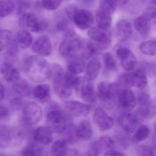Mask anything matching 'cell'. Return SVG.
Here are the masks:
<instances>
[{"label":"cell","mask_w":156,"mask_h":156,"mask_svg":"<svg viewBox=\"0 0 156 156\" xmlns=\"http://www.w3.org/2000/svg\"><path fill=\"white\" fill-rule=\"evenodd\" d=\"M24 67L27 77L35 82L45 81L51 77V67L41 56H28L24 62Z\"/></svg>","instance_id":"cell-1"},{"label":"cell","mask_w":156,"mask_h":156,"mask_svg":"<svg viewBox=\"0 0 156 156\" xmlns=\"http://www.w3.org/2000/svg\"><path fill=\"white\" fill-rule=\"evenodd\" d=\"M51 76L53 80L54 90L57 95L61 98H68L72 93L71 86L67 78V73L59 65L55 64L51 67Z\"/></svg>","instance_id":"cell-2"},{"label":"cell","mask_w":156,"mask_h":156,"mask_svg":"<svg viewBox=\"0 0 156 156\" xmlns=\"http://www.w3.org/2000/svg\"><path fill=\"white\" fill-rule=\"evenodd\" d=\"M71 86L78 95L85 101L89 103L96 102L98 94L95 92L91 81L85 77L76 76L72 80Z\"/></svg>","instance_id":"cell-3"},{"label":"cell","mask_w":156,"mask_h":156,"mask_svg":"<svg viewBox=\"0 0 156 156\" xmlns=\"http://www.w3.org/2000/svg\"><path fill=\"white\" fill-rule=\"evenodd\" d=\"M46 124L52 133H62L67 127L66 116L59 109L53 108L47 114Z\"/></svg>","instance_id":"cell-4"},{"label":"cell","mask_w":156,"mask_h":156,"mask_svg":"<svg viewBox=\"0 0 156 156\" xmlns=\"http://www.w3.org/2000/svg\"><path fill=\"white\" fill-rule=\"evenodd\" d=\"M82 40L76 33L65 35L60 42L59 47L60 54L64 57H69L79 52L82 44Z\"/></svg>","instance_id":"cell-5"},{"label":"cell","mask_w":156,"mask_h":156,"mask_svg":"<svg viewBox=\"0 0 156 156\" xmlns=\"http://www.w3.org/2000/svg\"><path fill=\"white\" fill-rule=\"evenodd\" d=\"M42 110L38 105L33 102L27 103L23 110V119L28 126L36 124L42 118Z\"/></svg>","instance_id":"cell-6"},{"label":"cell","mask_w":156,"mask_h":156,"mask_svg":"<svg viewBox=\"0 0 156 156\" xmlns=\"http://www.w3.org/2000/svg\"><path fill=\"white\" fill-rule=\"evenodd\" d=\"M22 25L29 28L33 32H39L45 30L48 23L45 19H40L31 13L23 14L21 19Z\"/></svg>","instance_id":"cell-7"},{"label":"cell","mask_w":156,"mask_h":156,"mask_svg":"<svg viewBox=\"0 0 156 156\" xmlns=\"http://www.w3.org/2000/svg\"><path fill=\"white\" fill-rule=\"evenodd\" d=\"M88 36L102 50L107 48L111 43V38L107 31L103 30L98 27L91 28L88 33Z\"/></svg>","instance_id":"cell-8"},{"label":"cell","mask_w":156,"mask_h":156,"mask_svg":"<svg viewBox=\"0 0 156 156\" xmlns=\"http://www.w3.org/2000/svg\"><path fill=\"white\" fill-rule=\"evenodd\" d=\"M116 56L121 60L123 69L126 71H132L136 66L137 61L132 52L126 48L120 47L116 50Z\"/></svg>","instance_id":"cell-9"},{"label":"cell","mask_w":156,"mask_h":156,"mask_svg":"<svg viewBox=\"0 0 156 156\" xmlns=\"http://www.w3.org/2000/svg\"><path fill=\"white\" fill-rule=\"evenodd\" d=\"M72 22L81 30H86L91 27L94 22L93 15L86 9H79L76 11Z\"/></svg>","instance_id":"cell-10"},{"label":"cell","mask_w":156,"mask_h":156,"mask_svg":"<svg viewBox=\"0 0 156 156\" xmlns=\"http://www.w3.org/2000/svg\"><path fill=\"white\" fill-rule=\"evenodd\" d=\"M93 121L100 130L106 131L113 126L114 122L111 116L109 115L103 108L99 107L94 111Z\"/></svg>","instance_id":"cell-11"},{"label":"cell","mask_w":156,"mask_h":156,"mask_svg":"<svg viewBox=\"0 0 156 156\" xmlns=\"http://www.w3.org/2000/svg\"><path fill=\"white\" fill-rule=\"evenodd\" d=\"M118 123L123 130L128 133H132L137 130L140 119L137 115L129 112L122 114L118 118Z\"/></svg>","instance_id":"cell-12"},{"label":"cell","mask_w":156,"mask_h":156,"mask_svg":"<svg viewBox=\"0 0 156 156\" xmlns=\"http://www.w3.org/2000/svg\"><path fill=\"white\" fill-rule=\"evenodd\" d=\"M32 50L38 55L48 56L52 51L51 41L48 37L42 35L38 37L32 44Z\"/></svg>","instance_id":"cell-13"},{"label":"cell","mask_w":156,"mask_h":156,"mask_svg":"<svg viewBox=\"0 0 156 156\" xmlns=\"http://www.w3.org/2000/svg\"><path fill=\"white\" fill-rule=\"evenodd\" d=\"M118 90L117 83H110L106 82L100 83L98 86V96L101 100L108 102L113 99Z\"/></svg>","instance_id":"cell-14"},{"label":"cell","mask_w":156,"mask_h":156,"mask_svg":"<svg viewBox=\"0 0 156 156\" xmlns=\"http://www.w3.org/2000/svg\"><path fill=\"white\" fill-rule=\"evenodd\" d=\"M64 105L68 112L77 117L87 116L90 112L89 105L78 101H67Z\"/></svg>","instance_id":"cell-15"},{"label":"cell","mask_w":156,"mask_h":156,"mask_svg":"<svg viewBox=\"0 0 156 156\" xmlns=\"http://www.w3.org/2000/svg\"><path fill=\"white\" fill-rule=\"evenodd\" d=\"M118 102L124 110L132 111L136 106V100L134 93L132 90L124 89L120 93Z\"/></svg>","instance_id":"cell-16"},{"label":"cell","mask_w":156,"mask_h":156,"mask_svg":"<svg viewBox=\"0 0 156 156\" xmlns=\"http://www.w3.org/2000/svg\"><path fill=\"white\" fill-rule=\"evenodd\" d=\"M2 76L6 81L15 83L20 79V73L18 69L9 61H4L1 67Z\"/></svg>","instance_id":"cell-17"},{"label":"cell","mask_w":156,"mask_h":156,"mask_svg":"<svg viewBox=\"0 0 156 156\" xmlns=\"http://www.w3.org/2000/svg\"><path fill=\"white\" fill-rule=\"evenodd\" d=\"M115 32L117 39L121 42H125L132 36V28L128 21L122 20L116 23Z\"/></svg>","instance_id":"cell-18"},{"label":"cell","mask_w":156,"mask_h":156,"mask_svg":"<svg viewBox=\"0 0 156 156\" xmlns=\"http://www.w3.org/2000/svg\"><path fill=\"white\" fill-rule=\"evenodd\" d=\"M102 50L91 40H82L80 49V55L83 59H88L100 54Z\"/></svg>","instance_id":"cell-19"},{"label":"cell","mask_w":156,"mask_h":156,"mask_svg":"<svg viewBox=\"0 0 156 156\" xmlns=\"http://www.w3.org/2000/svg\"><path fill=\"white\" fill-rule=\"evenodd\" d=\"M86 65L84 59L79 55H73L68 57L67 69L73 75L81 74L84 71Z\"/></svg>","instance_id":"cell-20"},{"label":"cell","mask_w":156,"mask_h":156,"mask_svg":"<svg viewBox=\"0 0 156 156\" xmlns=\"http://www.w3.org/2000/svg\"><path fill=\"white\" fill-rule=\"evenodd\" d=\"M1 52L5 53L6 56L10 57L15 56L18 51V44L13 36L5 38H1L0 42Z\"/></svg>","instance_id":"cell-21"},{"label":"cell","mask_w":156,"mask_h":156,"mask_svg":"<svg viewBox=\"0 0 156 156\" xmlns=\"http://www.w3.org/2000/svg\"><path fill=\"white\" fill-rule=\"evenodd\" d=\"M33 95L39 102H47L50 98V87L47 84H38L33 89Z\"/></svg>","instance_id":"cell-22"},{"label":"cell","mask_w":156,"mask_h":156,"mask_svg":"<svg viewBox=\"0 0 156 156\" xmlns=\"http://www.w3.org/2000/svg\"><path fill=\"white\" fill-rule=\"evenodd\" d=\"M147 82V77L143 69H137L133 73H130L131 86L143 89L146 87Z\"/></svg>","instance_id":"cell-23"},{"label":"cell","mask_w":156,"mask_h":156,"mask_svg":"<svg viewBox=\"0 0 156 156\" xmlns=\"http://www.w3.org/2000/svg\"><path fill=\"white\" fill-rule=\"evenodd\" d=\"M139 107L138 113L142 117H148L151 115V102L150 97L147 93H142L138 97Z\"/></svg>","instance_id":"cell-24"},{"label":"cell","mask_w":156,"mask_h":156,"mask_svg":"<svg viewBox=\"0 0 156 156\" xmlns=\"http://www.w3.org/2000/svg\"><path fill=\"white\" fill-rule=\"evenodd\" d=\"M52 132L47 127L40 126L35 130L34 133V139L38 143L43 144H49L53 140Z\"/></svg>","instance_id":"cell-25"},{"label":"cell","mask_w":156,"mask_h":156,"mask_svg":"<svg viewBox=\"0 0 156 156\" xmlns=\"http://www.w3.org/2000/svg\"><path fill=\"white\" fill-rule=\"evenodd\" d=\"M101 68V63L98 57L93 58L88 63L85 72V77L90 80H95L98 76Z\"/></svg>","instance_id":"cell-26"},{"label":"cell","mask_w":156,"mask_h":156,"mask_svg":"<svg viewBox=\"0 0 156 156\" xmlns=\"http://www.w3.org/2000/svg\"><path fill=\"white\" fill-rule=\"evenodd\" d=\"M96 22L99 28L108 31L112 23L111 14L100 9L96 13Z\"/></svg>","instance_id":"cell-27"},{"label":"cell","mask_w":156,"mask_h":156,"mask_svg":"<svg viewBox=\"0 0 156 156\" xmlns=\"http://www.w3.org/2000/svg\"><path fill=\"white\" fill-rule=\"evenodd\" d=\"M114 141L108 136H101L98 140L93 142V145L98 149L100 154L104 151L112 150L114 145Z\"/></svg>","instance_id":"cell-28"},{"label":"cell","mask_w":156,"mask_h":156,"mask_svg":"<svg viewBox=\"0 0 156 156\" xmlns=\"http://www.w3.org/2000/svg\"><path fill=\"white\" fill-rule=\"evenodd\" d=\"M77 133L80 139L85 140L90 139L93 135V131L89 122L84 120L80 122L77 126Z\"/></svg>","instance_id":"cell-29"},{"label":"cell","mask_w":156,"mask_h":156,"mask_svg":"<svg viewBox=\"0 0 156 156\" xmlns=\"http://www.w3.org/2000/svg\"><path fill=\"white\" fill-rule=\"evenodd\" d=\"M134 25L135 29L140 34L146 36L149 34L152 25L147 18L143 15L136 19Z\"/></svg>","instance_id":"cell-30"},{"label":"cell","mask_w":156,"mask_h":156,"mask_svg":"<svg viewBox=\"0 0 156 156\" xmlns=\"http://www.w3.org/2000/svg\"><path fill=\"white\" fill-rule=\"evenodd\" d=\"M125 131L118 130L115 132L114 137V142H116L120 146L124 149H126L132 142V138Z\"/></svg>","instance_id":"cell-31"},{"label":"cell","mask_w":156,"mask_h":156,"mask_svg":"<svg viewBox=\"0 0 156 156\" xmlns=\"http://www.w3.org/2000/svg\"><path fill=\"white\" fill-rule=\"evenodd\" d=\"M16 41L21 48L25 49L32 44L33 37L27 30H21L16 34Z\"/></svg>","instance_id":"cell-32"},{"label":"cell","mask_w":156,"mask_h":156,"mask_svg":"<svg viewBox=\"0 0 156 156\" xmlns=\"http://www.w3.org/2000/svg\"><path fill=\"white\" fill-rule=\"evenodd\" d=\"M67 143L65 140H57L53 143L51 148L52 156H67Z\"/></svg>","instance_id":"cell-33"},{"label":"cell","mask_w":156,"mask_h":156,"mask_svg":"<svg viewBox=\"0 0 156 156\" xmlns=\"http://www.w3.org/2000/svg\"><path fill=\"white\" fill-rule=\"evenodd\" d=\"M13 89L17 94L23 97H27L31 93L30 85L27 81L25 80H19L14 83Z\"/></svg>","instance_id":"cell-34"},{"label":"cell","mask_w":156,"mask_h":156,"mask_svg":"<svg viewBox=\"0 0 156 156\" xmlns=\"http://www.w3.org/2000/svg\"><path fill=\"white\" fill-rule=\"evenodd\" d=\"M150 134V129L147 126L142 125L136 131L132 140V143L137 144L147 139Z\"/></svg>","instance_id":"cell-35"},{"label":"cell","mask_w":156,"mask_h":156,"mask_svg":"<svg viewBox=\"0 0 156 156\" xmlns=\"http://www.w3.org/2000/svg\"><path fill=\"white\" fill-rule=\"evenodd\" d=\"M63 133H64L65 136L64 140L67 144H75L79 139L77 133V127L73 124H71L67 126Z\"/></svg>","instance_id":"cell-36"},{"label":"cell","mask_w":156,"mask_h":156,"mask_svg":"<svg viewBox=\"0 0 156 156\" xmlns=\"http://www.w3.org/2000/svg\"><path fill=\"white\" fill-rule=\"evenodd\" d=\"M12 133L11 129L6 126H1L0 129V146L1 148L7 147L11 143Z\"/></svg>","instance_id":"cell-37"},{"label":"cell","mask_w":156,"mask_h":156,"mask_svg":"<svg viewBox=\"0 0 156 156\" xmlns=\"http://www.w3.org/2000/svg\"><path fill=\"white\" fill-rule=\"evenodd\" d=\"M142 53L147 55H156V40H149L143 42L139 46Z\"/></svg>","instance_id":"cell-38"},{"label":"cell","mask_w":156,"mask_h":156,"mask_svg":"<svg viewBox=\"0 0 156 156\" xmlns=\"http://www.w3.org/2000/svg\"><path fill=\"white\" fill-rule=\"evenodd\" d=\"M15 5L12 0H2L0 5V16L5 17L14 11Z\"/></svg>","instance_id":"cell-39"},{"label":"cell","mask_w":156,"mask_h":156,"mask_svg":"<svg viewBox=\"0 0 156 156\" xmlns=\"http://www.w3.org/2000/svg\"><path fill=\"white\" fill-rule=\"evenodd\" d=\"M99 3L100 9L111 14L118 5L117 0H100Z\"/></svg>","instance_id":"cell-40"},{"label":"cell","mask_w":156,"mask_h":156,"mask_svg":"<svg viewBox=\"0 0 156 156\" xmlns=\"http://www.w3.org/2000/svg\"><path fill=\"white\" fill-rule=\"evenodd\" d=\"M56 28L58 31L63 32L65 35L75 33V30L67 20L62 19L56 24Z\"/></svg>","instance_id":"cell-41"},{"label":"cell","mask_w":156,"mask_h":156,"mask_svg":"<svg viewBox=\"0 0 156 156\" xmlns=\"http://www.w3.org/2000/svg\"><path fill=\"white\" fill-rule=\"evenodd\" d=\"M136 152L139 156H155L153 148L147 145H139L136 148Z\"/></svg>","instance_id":"cell-42"},{"label":"cell","mask_w":156,"mask_h":156,"mask_svg":"<svg viewBox=\"0 0 156 156\" xmlns=\"http://www.w3.org/2000/svg\"><path fill=\"white\" fill-rule=\"evenodd\" d=\"M103 61L104 66L109 70H113L116 67V63L113 56L111 53L107 52L103 55Z\"/></svg>","instance_id":"cell-43"},{"label":"cell","mask_w":156,"mask_h":156,"mask_svg":"<svg viewBox=\"0 0 156 156\" xmlns=\"http://www.w3.org/2000/svg\"><path fill=\"white\" fill-rule=\"evenodd\" d=\"M62 2V0H43L42 5L46 10L54 11L60 7Z\"/></svg>","instance_id":"cell-44"},{"label":"cell","mask_w":156,"mask_h":156,"mask_svg":"<svg viewBox=\"0 0 156 156\" xmlns=\"http://www.w3.org/2000/svg\"><path fill=\"white\" fill-rule=\"evenodd\" d=\"M40 153V148L32 144L22 151V156H38Z\"/></svg>","instance_id":"cell-45"},{"label":"cell","mask_w":156,"mask_h":156,"mask_svg":"<svg viewBox=\"0 0 156 156\" xmlns=\"http://www.w3.org/2000/svg\"><path fill=\"white\" fill-rule=\"evenodd\" d=\"M143 15L147 18L152 24H156V8L149 7L145 11Z\"/></svg>","instance_id":"cell-46"},{"label":"cell","mask_w":156,"mask_h":156,"mask_svg":"<svg viewBox=\"0 0 156 156\" xmlns=\"http://www.w3.org/2000/svg\"><path fill=\"white\" fill-rule=\"evenodd\" d=\"M24 101L20 97H15L13 98L10 101V105L15 109H19L23 106Z\"/></svg>","instance_id":"cell-47"},{"label":"cell","mask_w":156,"mask_h":156,"mask_svg":"<svg viewBox=\"0 0 156 156\" xmlns=\"http://www.w3.org/2000/svg\"><path fill=\"white\" fill-rule=\"evenodd\" d=\"M100 154L98 149L91 143L89 145L88 151L82 154V156H99Z\"/></svg>","instance_id":"cell-48"},{"label":"cell","mask_w":156,"mask_h":156,"mask_svg":"<svg viewBox=\"0 0 156 156\" xmlns=\"http://www.w3.org/2000/svg\"><path fill=\"white\" fill-rule=\"evenodd\" d=\"M78 8L73 5H69L66 8V13L69 20L72 22L73 16Z\"/></svg>","instance_id":"cell-49"},{"label":"cell","mask_w":156,"mask_h":156,"mask_svg":"<svg viewBox=\"0 0 156 156\" xmlns=\"http://www.w3.org/2000/svg\"><path fill=\"white\" fill-rule=\"evenodd\" d=\"M0 111H1V119H4V118H6L9 115V110L7 107H5L4 105H1Z\"/></svg>","instance_id":"cell-50"},{"label":"cell","mask_w":156,"mask_h":156,"mask_svg":"<svg viewBox=\"0 0 156 156\" xmlns=\"http://www.w3.org/2000/svg\"><path fill=\"white\" fill-rule=\"evenodd\" d=\"M103 156H124V155L121 152L112 149L105 152Z\"/></svg>","instance_id":"cell-51"},{"label":"cell","mask_w":156,"mask_h":156,"mask_svg":"<svg viewBox=\"0 0 156 156\" xmlns=\"http://www.w3.org/2000/svg\"><path fill=\"white\" fill-rule=\"evenodd\" d=\"M0 88H1V100L2 101L4 97L5 94V89L2 83H1Z\"/></svg>","instance_id":"cell-52"},{"label":"cell","mask_w":156,"mask_h":156,"mask_svg":"<svg viewBox=\"0 0 156 156\" xmlns=\"http://www.w3.org/2000/svg\"><path fill=\"white\" fill-rule=\"evenodd\" d=\"M117 5L119 6H122L126 4L127 0H117Z\"/></svg>","instance_id":"cell-53"},{"label":"cell","mask_w":156,"mask_h":156,"mask_svg":"<svg viewBox=\"0 0 156 156\" xmlns=\"http://www.w3.org/2000/svg\"><path fill=\"white\" fill-rule=\"evenodd\" d=\"M96 0H81L82 2L84 4L90 5L93 3Z\"/></svg>","instance_id":"cell-54"},{"label":"cell","mask_w":156,"mask_h":156,"mask_svg":"<svg viewBox=\"0 0 156 156\" xmlns=\"http://www.w3.org/2000/svg\"><path fill=\"white\" fill-rule=\"evenodd\" d=\"M71 153V156H80L79 153L77 150H72Z\"/></svg>","instance_id":"cell-55"},{"label":"cell","mask_w":156,"mask_h":156,"mask_svg":"<svg viewBox=\"0 0 156 156\" xmlns=\"http://www.w3.org/2000/svg\"><path fill=\"white\" fill-rule=\"evenodd\" d=\"M154 133L155 135L156 136V122H155L154 124Z\"/></svg>","instance_id":"cell-56"},{"label":"cell","mask_w":156,"mask_h":156,"mask_svg":"<svg viewBox=\"0 0 156 156\" xmlns=\"http://www.w3.org/2000/svg\"><path fill=\"white\" fill-rule=\"evenodd\" d=\"M152 2L154 3V4L155 5H156V0H152Z\"/></svg>","instance_id":"cell-57"},{"label":"cell","mask_w":156,"mask_h":156,"mask_svg":"<svg viewBox=\"0 0 156 156\" xmlns=\"http://www.w3.org/2000/svg\"><path fill=\"white\" fill-rule=\"evenodd\" d=\"M1 1H2V0H1Z\"/></svg>","instance_id":"cell-58"}]
</instances>
